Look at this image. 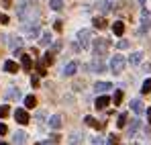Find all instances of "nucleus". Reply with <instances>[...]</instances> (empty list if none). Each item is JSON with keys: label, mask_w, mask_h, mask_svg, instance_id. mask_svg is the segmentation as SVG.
I'll return each instance as SVG.
<instances>
[{"label": "nucleus", "mask_w": 151, "mask_h": 145, "mask_svg": "<svg viewBox=\"0 0 151 145\" xmlns=\"http://www.w3.org/2000/svg\"><path fill=\"white\" fill-rule=\"evenodd\" d=\"M90 41H92V33H90L88 29H82V31L78 33V43H80V47L88 49L90 47Z\"/></svg>", "instance_id": "1"}, {"label": "nucleus", "mask_w": 151, "mask_h": 145, "mask_svg": "<svg viewBox=\"0 0 151 145\" xmlns=\"http://www.w3.org/2000/svg\"><path fill=\"white\" fill-rule=\"evenodd\" d=\"M151 29V12L147 8L141 10V27H139V33H147Z\"/></svg>", "instance_id": "2"}, {"label": "nucleus", "mask_w": 151, "mask_h": 145, "mask_svg": "<svg viewBox=\"0 0 151 145\" xmlns=\"http://www.w3.org/2000/svg\"><path fill=\"white\" fill-rule=\"evenodd\" d=\"M108 47H110V43L106 39H96V43H94V57H104Z\"/></svg>", "instance_id": "3"}, {"label": "nucleus", "mask_w": 151, "mask_h": 145, "mask_svg": "<svg viewBox=\"0 0 151 145\" xmlns=\"http://www.w3.org/2000/svg\"><path fill=\"white\" fill-rule=\"evenodd\" d=\"M29 10H31V2L29 0H19V4H17V17L21 21H27V12Z\"/></svg>", "instance_id": "4"}, {"label": "nucleus", "mask_w": 151, "mask_h": 145, "mask_svg": "<svg viewBox=\"0 0 151 145\" xmlns=\"http://www.w3.org/2000/svg\"><path fill=\"white\" fill-rule=\"evenodd\" d=\"M123 68H125V57L123 55H114L110 59V70H112V74H121Z\"/></svg>", "instance_id": "5"}, {"label": "nucleus", "mask_w": 151, "mask_h": 145, "mask_svg": "<svg viewBox=\"0 0 151 145\" xmlns=\"http://www.w3.org/2000/svg\"><path fill=\"white\" fill-rule=\"evenodd\" d=\"M14 119H17L19 125H27V123L31 121V119H29V113H27L25 108H17V110H14Z\"/></svg>", "instance_id": "6"}, {"label": "nucleus", "mask_w": 151, "mask_h": 145, "mask_svg": "<svg viewBox=\"0 0 151 145\" xmlns=\"http://www.w3.org/2000/svg\"><path fill=\"white\" fill-rule=\"evenodd\" d=\"M76 72H78V63H76V61H70V63L63 66V70H61V74H63L65 78H72Z\"/></svg>", "instance_id": "7"}, {"label": "nucleus", "mask_w": 151, "mask_h": 145, "mask_svg": "<svg viewBox=\"0 0 151 145\" xmlns=\"http://www.w3.org/2000/svg\"><path fill=\"white\" fill-rule=\"evenodd\" d=\"M21 66H23V70H25V72H31V70H33V57H31L29 53L21 55Z\"/></svg>", "instance_id": "8"}, {"label": "nucleus", "mask_w": 151, "mask_h": 145, "mask_svg": "<svg viewBox=\"0 0 151 145\" xmlns=\"http://www.w3.org/2000/svg\"><path fill=\"white\" fill-rule=\"evenodd\" d=\"M92 72H96V74H102L104 70H106V66L102 63V57H94V61H92Z\"/></svg>", "instance_id": "9"}, {"label": "nucleus", "mask_w": 151, "mask_h": 145, "mask_svg": "<svg viewBox=\"0 0 151 145\" xmlns=\"http://www.w3.org/2000/svg\"><path fill=\"white\" fill-rule=\"evenodd\" d=\"M25 143H27V133H25V131L14 133V137H12V145H25Z\"/></svg>", "instance_id": "10"}, {"label": "nucleus", "mask_w": 151, "mask_h": 145, "mask_svg": "<svg viewBox=\"0 0 151 145\" xmlns=\"http://www.w3.org/2000/svg\"><path fill=\"white\" fill-rule=\"evenodd\" d=\"M108 104H110V98H108V96H98V98H96V102H94V106H96L98 110H104Z\"/></svg>", "instance_id": "11"}, {"label": "nucleus", "mask_w": 151, "mask_h": 145, "mask_svg": "<svg viewBox=\"0 0 151 145\" xmlns=\"http://www.w3.org/2000/svg\"><path fill=\"white\" fill-rule=\"evenodd\" d=\"M4 72H8V74H17V72H19V66H17V61H12V59L4 61Z\"/></svg>", "instance_id": "12"}, {"label": "nucleus", "mask_w": 151, "mask_h": 145, "mask_svg": "<svg viewBox=\"0 0 151 145\" xmlns=\"http://www.w3.org/2000/svg\"><path fill=\"white\" fill-rule=\"evenodd\" d=\"M131 108H133V113H137V115H141L145 108H143V102L139 100V98H135V100H131Z\"/></svg>", "instance_id": "13"}, {"label": "nucleus", "mask_w": 151, "mask_h": 145, "mask_svg": "<svg viewBox=\"0 0 151 145\" xmlns=\"http://www.w3.org/2000/svg\"><path fill=\"white\" fill-rule=\"evenodd\" d=\"M61 125H63V123H61V117H59V115H53V117L49 119L51 129H61Z\"/></svg>", "instance_id": "14"}, {"label": "nucleus", "mask_w": 151, "mask_h": 145, "mask_svg": "<svg viewBox=\"0 0 151 145\" xmlns=\"http://www.w3.org/2000/svg\"><path fill=\"white\" fill-rule=\"evenodd\" d=\"M141 59H143V53H141V51H137V53H133V55L129 57V63H131V66H139V63H141Z\"/></svg>", "instance_id": "15"}, {"label": "nucleus", "mask_w": 151, "mask_h": 145, "mask_svg": "<svg viewBox=\"0 0 151 145\" xmlns=\"http://www.w3.org/2000/svg\"><path fill=\"white\" fill-rule=\"evenodd\" d=\"M84 121H86V125H88V127H94V129H102V127H104V123H98L94 117H86Z\"/></svg>", "instance_id": "16"}, {"label": "nucleus", "mask_w": 151, "mask_h": 145, "mask_svg": "<svg viewBox=\"0 0 151 145\" xmlns=\"http://www.w3.org/2000/svg\"><path fill=\"white\" fill-rule=\"evenodd\" d=\"M110 88H112V84H108V82H96V86H94L96 92H106V90H110Z\"/></svg>", "instance_id": "17"}, {"label": "nucleus", "mask_w": 151, "mask_h": 145, "mask_svg": "<svg viewBox=\"0 0 151 145\" xmlns=\"http://www.w3.org/2000/svg\"><path fill=\"white\" fill-rule=\"evenodd\" d=\"M112 31H114V35H119V37H121V35L125 33V23H121V21H116V23L112 25Z\"/></svg>", "instance_id": "18"}, {"label": "nucleus", "mask_w": 151, "mask_h": 145, "mask_svg": "<svg viewBox=\"0 0 151 145\" xmlns=\"http://www.w3.org/2000/svg\"><path fill=\"white\" fill-rule=\"evenodd\" d=\"M39 43H41V45H43V47H45V45H51V43H53V39H51L49 31H47V33H43V35H41V39H39Z\"/></svg>", "instance_id": "19"}, {"label": "nucleus", "mask_w": 151, "mask_h": 145, "mask_svg": "<svg viewBox=\"0 0 151 145\" xmlns=\"http://www.w3.org/2000/svg\"><path fill=\"white\" fill-rule=\"evenodd\" d=\"M53 61H55V55H53V51H47V53L43 55V63H45V66H51Z\"/></svg>", "instance_id": "20"}, {"label": "nucleus", "mask_w": 151, "mask_h": 145, "mask_svg": "<svg viewBox=\"0 0 151 145\" xmlns=\"http://www.w3.org/2000/svg\"><path fill=\"white\" fill-rule=\"evenodd\" d=\"M8 39H10V41H8V43H10V47L19 49L21 45H23V39H21V37H8Z\"/></svg>", "instance_id": "21"}, {"label": "nucleus", "mask_w": 151, "mask_h": 145, "mask_svg": "<svg viewBox=\"0 0 151 145\" xmlns=\"http://www.w3.org/2000/svg\"><path fill=\"white\" fill-rule=\"evenodd\" d=\"M25 106L27 108H35V106H37V98L35 96H27L25 98Z\"/></svg>", "instance_id": "22"}, {"label": "nucleus", "mask_w": 151, "mask_h": 145, "mask_svg": "<svg viewBox=\"0 0 151 145\" xmlns=\"http://www.w3.org/2000/svg\"><path fill=\"white\" fill-rule=\"evenodd\" d=\"M121 100H123V90H116V92H114V96H112V104H114V106H119V104H121Z\"/></svg>", "instance_id": "23"}, {"label": "nucleus", "mask_w": 151, "mask_h": 145, "mask_svg": "<svg viewBox=\"0 0 151 145\" xmlns=\"http://www.w3.org/2000/svg\"><path fill=\"white\" fill-rule=\"evenodd\" d=\"M94 27L96 29H106L108 23H106V19H94Z\"/></svg>", "instance_id": "24"}, {"label": "nucleus", "mask_w": 151, "mask_h": 145, "mask_svg": "<svg viewBox=\"0 0 151 145\" xmlns=\"http://www.w3.org/2000/svg\"><path fill=\"white\" fill-rule=\"evenodd\" d=\"M49 6L53 8V10H61V8H63V2H61V0H51Z\"/></svg>", "instance_id": "25"}, {"label": "nucleus", "mask_w": 151, "mask_h": 145, "mask_svg": "<svg viewBox=\"0 0 151 145\" xmlns=\"http://www.w3.org/2000/svg\"><path fill=\"white\" fill-rule=\"evenodd\" d=\"M8 113H10V108H8V104H0V119H4V117H8Z\"/></svg>", "instance_id": "26"}, {"label": "nucleus", "mask_w": 151, "mask_h": 145, "mask_svg": "<svg viewBox=\"0 0 151 145\" xmlns=\"http://www.w3.org/2000/svg\"><path fill=\"white\" fill-rule=\"evenodd\" d=\"M141 92H143V94H149V92H151V78L143 82V88H141Z\"/></svg>", "instance_id": "27"}, {"label": "nucleus", "mask_w": 151, "mask_h": 145, "mask_svg": "<svg viewBox=\"0 0 151 145\" xmlns=\"http://www.w3.org/2000/svg\"><path fill=\"white\" fill-rule=\"evenodd\" d=\"M116 125H119L121 129H123V127H125V125H127V115H125V113H123V115L119 117V121H116Z\"/></svg>", "instance_id": "28"}, {"label": "nucleus", "mask_w": 151, "mask_h": 145, "mask_svg": "<svg viewBox=\"0 0 151 145\" xmlns=\"http://www.w3.org/2000/svg\"><path fill=\"white\" fill-rule=\"evenodd\" d=\"M139 125H141L139 121H133V123H131V129H129V133H131V135H135V131L139 129Z\"/></svg>", "instance_id": "29"}, {"label": "nucleus", "mask_w": 151, "mask_h": 145, "mask_svg": "<svg viewBox=\"0 0 151 145\" xmlns=\"http://www.w3.org/2000/svg\"><path fill=\"white\" fill-rule=\"evenodd\" d=\"M37 72H39V76H45V63H43V61H39V63H37Z\"/></svg>", "instance_id": "30"}, {"label": "nucleus", "mask_w": 151, "mask_h": 145, "mask_svg": "<svg viewBox=\"0 0 151 145\" xmlns=\"http://www.w3.org/2000/svg\"><path fill=\"white\" fill-rule=\"evenodd\" d=\"M98 6H100V10H102V12H108V10H110V2H100Z\"/></svg>", "instance_id": "31"}, {"label": "nucleus", "mask_w": 151, "mask_h": 145, "mask_svg": "<svg viewBox=\"0 0 151 145\" xmlns=\"http://www.w3.org/2000/svg\"><path fill=\"white\" fill-rule=\"evenodd\" d=\"M49 137H51V143H53V145L61 141V135H57V133H53V135H49Z\"/></svg>", "instance_id": "32"}, {"label": "nucleus", "mask_w": 151, "mask_h": 145, "mask_svg": "<svg viewBox=\"0 0 151 145\" xmlns=\"http://www.w3.org/2000/svg\"><path fill=\"white\" fill-rule=\"evenodd\" d=\"M6 98H19V90H8L6 92Z\"/></svg>", "instance_id": "33"}, {"label": "nucleus", "mask_w": 151, "mask_h": 145, "mask_svg": "<svg viewBox=\"0 0 151 145\" xmlns=\"http://www.w3.org/2000/svg\"><path fill=\"white\" fill-rule=\"evenodd\" d=\"M78 141H80V135H78V133H74V135L70 137V143H72V145H76Z\"/></svg>", "instance_id": "34"}, {"label": "nucleus", "mask_w": 151, "mask_h": 145, "mask_svg": "<svg viewBox=\"0 0 151 145\" xmlns=\"http://www.w3.org/2000/svg\"><path fill=\"white\" fill-rule=\"evenodd\" d=\"M129 47V41H119V49H127Z\"/></svg>", "instance_id": "35"}, {"label": "nucleus", "mask_w": 151, "mask_h": 145, "mask_svg": "<svg viewBox=\"0 0 151 145\" xmlns=\"http://www.w3.org/2000/svg\"><path fill=\"white\" fill-rule=\"evenodd\" d=\"M0 23H2V25H8V17H6V14H0Z\"/></svg>", "instance_id": "36"}, {"label": "nucleus", "mask_w": 151, "mask_h": 145, "mask_svg": "<svg viewBox=\"0 0 151 145\" xmlns=\"http://www.w3.org/2000/svg\"><path fill=\"white\" fill-rule=\"evenodd\" d=\"M53 27H55V31H61V29H63V25H61V21H55V25H53Z\"/></svg>", "instance_id": "37"}, {"label": "nucleus", "mask_w": 151, "mask_h": 145, "mask_svg": "<svg viewBox=\"0 0 151 145\" xmlns=\"http://www.w3.org/2000/svg\"><path fill=\"white\" fill-rule=\"evenodd\" d=\"M31 84H33V86H39V78L33 76V78H31Z\"/></svg>", "instance_id": "38"}, {"label": "nucleus", "mask_w": 151, "mask_h": 145, "mask_svg": "<svg viewBox=\"0 0 151 145\" xmlns=\"http://www.w3.org/2000/svg\"><path fill=\"white\" fill-rule=\"evenodd\" d=\"M6 131H8V129H6V125H0V135H4Z\"/></svg>", "instance_id": "39"}, {"label": "nucleus", "mask_w": 151, "mask_h": 145, "mask_svg": "<svg viewBox=\"0 0 151 145\" xmlns=\"http://www.w3.org/2000/svg\"><path fill=\"white\" fill-rule=\"evenodd\" d=\"M147 121L151 123V108H147Z\"/></svg>", "instance_id": "40"}, {"label": "nucleus", "mask_w": 151, "mask_h": 145, "mask_svg": "<svg viewBox=\"0 0 151 145\" xmlns=\"http://www.w3.org/2000/svg\"><path fill=\"white\" fill-rule=\"evenodd\" d=\"M139 4H145V0H139Z\"/></svg>", "instance_id": "41"}]
</instances>
